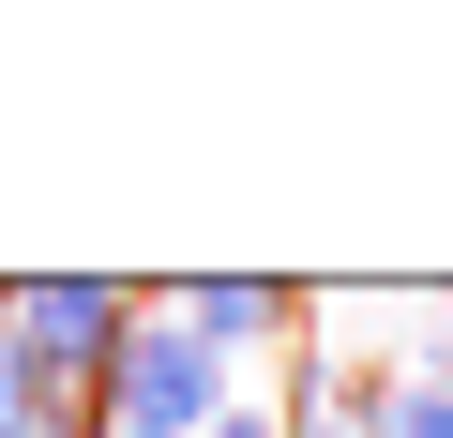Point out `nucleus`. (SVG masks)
Instances as JSON below:
<instances>
[{
    "label": "nucleus",
    "mask_w": 453,
    "mask_h": 438,
    "mask_svg": "<svg viewBox=\"0 0 453 438\" xmlns=\"http://www.w3.org/2000/svg\"><path fill=\"white\" fill-rule=\"evenodd\" d=\"M211 408H242V363H211V348L136 288V333L106 348V438H196Z\"/></svg>",
    "instance_id": "obj_1"
},
{
    "label": "nucleus",
    "mask_w": 453,
    "mask_h": 438,
    "mask_svg": "<svg viewBox=\"0 0 453 438\" xmlns=\"http://www.w3.org/2000/svg\"><path fill=\"white\" fill-rule=\"evenodd\" d=\"M211 363H242V348H288L303 333V288H273V273H181V288H151Z\"/></svg>",
    "instance_id": "obj_2"
},
{
    "label": "nucleus",
    "mask_w": 453,
    "mask_h": 438,
    "mask_svg": "<svg viewBox=\"0 0 453 438\" xmlns=\"http://www.w3.org/2000/svg\"><path fill=\"white\" fill-rule=\"evenodd\" d=\"M288 438H363V408H348V378H333V348H303V408H273Z\"/></svg>",
    "instance_id": "obj_3"
},
{
    "label": "nucleus",
    "mask_w": 453,
    "mask_h": 438,
    "mask_svg": "<svg viewBox=\"0 0 453 438\" xmlns=\"http://www.w3.org/2000/svg\"><path fill=\"white\" fill-rule=\"evenodd\" d=\"M196 438H288V423H273V408H211Z\"/></svg>",
    "instance_id": "obj_4"
},
{
    "label": "nucleus",
    "mask_w": 453,
    "mask_h": 438,
    "mask_svg": "<svg viewBox=\"0 0 453 438\" xmlns=\"http://www.w3.org/2000/svg\"><path fill=\"white\" fill-rule=\"evenodd\" d=\"M0 423H16V348H0Z\"/></svg>",
    "instance_id": "obj_5"
},
{
    "label": "nucleus",
    "mask_w": 453,
    "mask_h": 438,
    "mask_svg": "<svg viewBox=\"0 0 453 438\" xmlns=\"http://www.w3.org/2000/svg\"><path fill=\"white\" fill-rule=\"evenodd\" d=\"M0 438H31V423H0Z\"/></svg>",
    "instance_id": "obj_6"
}]
</instances>
